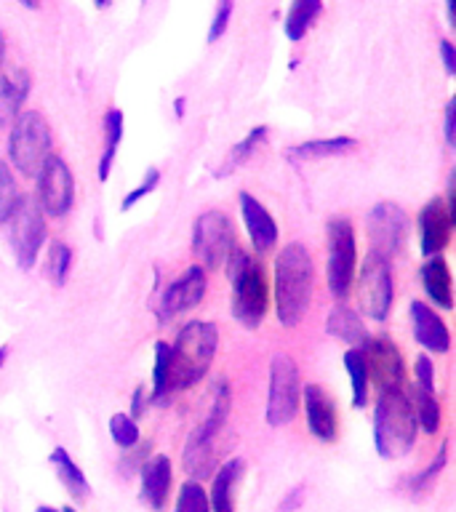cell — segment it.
<instances>
[{"mask_svg": "<svg viewBox=\"0 0 456 512\" xmlns=\"http://www.w3.org/2000/svg\"><path fill=\"white\" fill-rule=\"evenodd\" d=\"M219 350V328L208 320H190L168 344V390H190L206 379Z\"/></svg>", "mask_w": 456, "mask_h": 512, "instance_id": "6da1fadb", "label": "cell"}, {"mask_svg": "<svg viewBox=\"0 0 456 512\" xmlns=\"http://www.w3.org/2000/svg\"><path fill=\"white\" fill-rule=\"evenodd\" d=\"M315 264L302 243H288L275 259V315L280 326L294 328L310 307Z\"/></svg>", "mask_w": 456, "mask_h": 512, "instance_id": "7a4b0ae2", "label": "cell"}, {"mask_svg": "<svg viewBox=\"0 0 456 512\" xmlns=\"http://www.w3.org/2000/svg\"><path fill=\"white\" fill-rule=\"evenodd\" d=\"M227 275L232 280V318L243 328L262 326L270 307V283L264 264L243 248H235L227 259Z\"/></svg>", "mask_w": 456, "mask_h": 512, "instance_id": "3957f363", "label": "cell"}, {"mask_svg": "<svg viewBox=\"0 0 456 512\" xmlns=\"http://www.w3.org/2000/svg\"><path fill=\"white\" fill-rule=\"evenodd\" d=\"M414 403L403 390H382L374 408V446L382 459H400L416 443Z\"/></svg>", "mask_w": 456, "mask_h": 512, "instance_id": "277c9868", "label": "cell"}, {"mask_svg": "<svg viewBox=\"0 0 456 512\" xmlns=\"http://www.w3.org/2000/svg\"><path fill=\"white\" fill-rule=\"evenodd\" d=\"M230 406V384H227V379H219L214 384V400H211V411H208L206 422L192 430V435L187 438V446H184V470L195 475V478H206L208 472L214 470L216 443H219L224 424L230 419Z\"/></svg>", "mask_w": 456, "mask_h": 512, "instance_id": "5b68a950", "label": "cell"}, {"mask_svg": "<svg viewBox=\"0 0 456 512\" xmlns=\"http://www.w3.org/2000/svg\"><path fill=\"white\" fill-rule=\"evenodd\" d=\"M54 139H51V126L38 110L22 112L19 118L11 123V134H8V158L14 168L22 176L32 179L38 176L40 166L46 163L51 155Z\"/></svg>", "mask_w": 456, "mask_h": 512, "instance_id": "8992f818", "label": "cell"}, {"mask_svg": "<svg viewBox=\"0 0 456 512\" xmlns=\"http://www.w3.org/2000/svg\"><path fill=\"white\" fill-rule=\"evenodd\" d=\"M238 248L235 224L224 211H206L192 224V254L206 272L222 270Z\"/></svg>", "mask_w": 456, "mask_h": 512, "instance_id": "52a82bcc", "label": "cell"}, {"mask_svg": "<svg viewBox=\"0 0 456 512\" xmlns=\"http://www.w3.org/2000/svg\"><path fill=\"white\" fill-rule=\"evenodd\" d=\"M328 256H326V278L331 294L342 302L350 296L352 280H355V267H358V243H355V230L347 216H336L326 227Z\"/></svg>", "mask_w": 456, "mask_h": 512, "instance_id": "ba28073f", "label": "cell"}, {"mask_svg": "<svg viewBox=\"0 0 456 512\" xmlns=\"http://www.w3.org/2000/svg\"><path fill=\"white\" fill-rule=\"evenodd\" d=\"M8 243L16 256L19 270H32L38 262L40 248L46 243V216L38 208V203H32L30 198H19L14 214L8 216Z\"/></svg>", "mask_w": 456, "mask_h": 512, "instance_id": "9c48e42d", "label": "cell"}, {"mask_svg": "<svg viewBox=\"0 0 456 512\" xmlns=\"http://www.w3.org/2000/svg\"><path fill=\"white\" fill-rule=\"evenodd\" d=\"M302 400V379L291 355L278 352L270 363V395H267V424L283 427L296 419Z\"/></svg>", "mask_w": 456, "mask_h": 512, "instance_id": "30bf717a", "label": "cell"}, {"mask_svg": "<svg viewBox=\"0 0 456 512\" xmlns=\"http://www.w3.org/2000/svg\"><path fill=\"white\" fill-rule=\"evenodd\" d=\"M395 299L390 259L376 251H368L358 272V302L363 315L371 320H387Z\"/></svg>", "mask_w": 456, "mask_h": 512, "instance_id": "8fae6325", "label": "cell"}, {"mask_svg": "<svg viewBox=\"0 0 456 512\" xmlns=\"http://www.w3.org/2000/svg\"><path fill=\"white\" fill-rule=\"evenodd\" d=\"M366 232L368 243H371V251L382 254L384 259L390 256L403 254L406 248L408 232H411V219L398 203L392 200H382L376 203L366 216Z\"/></svg>", "mask_w": 456, "mask_h": 512, "instance_id": "7c38bea8", "label": "cell"}, {"mask_svg": "<svg viewBox=\"0 0 456 512\" xmlns=\"http://www.w3.org/2000/svg\"><path fill=\"white\" fill-rule=\"evenodd\" d=\"M38 208L48 216H64L75 198V176L59 155H48L38 171Z\"/></svg>", "mask_w": 456, "mask_h": 512, "instance_id": "4fadbf2b", "label": "cell"}, {"mask_svg": "<svg viewBox=\"0 0 456 512\" xmlns=\"http://www.w3.org/2000/svg\"><path fill=\"white\" fill-rule=\"evenodd\" d=\"M360 352L366 358L368 379L382 390H403L406 384V363L390 336H366L360 344Z\"/></svg>", "mask_w": 456, "mask_h": 512, "instance_id": "5bb4252c", "label": "cell"}, {"mask_svg": "<svg viewBox=\"0 0 456 512\" xmlns=\"http://www.w3.org/2000/svg\"><path fill=\"white\" fill-rule=\"evenodd\" d=\"M206 270L200 267V264H192L184 270L182 278H176L171 286L163 291L158 302V320L160 323H168V320L179 318L184 312H190L192 307H198L203 302V296H206Z\"/></svg>", "mask_w": 456, "mask_h": 512, "instance_id": "9a60e30c", "label": "cell"}, {"mask_svg": "<svg viewBox=\"0 0 456 512\" xmlns=\"http://www.w3.org/2000/svg\"><path fill=\"white\" fill-rule=\"evenodd\" d=\"M454 219L448 214L446 200L432 198L427 206L419 211V248L422 256H440V251L448 246L451 230H454Z\"/></svg>", "mask_w": 456, "mask_h": 512, "instance_id": "2e32d148", "label": "cell"}, {"mask_svg": "<svg viewBox=\"0 0 456 512\" xmlns=\"http://www.w3.org/2000/svg\"><path fill=\"white\" fill-rule=\"evenodd\" d=\"M304 414H307V427L320 443H334L339 432V419H336L334 400L328 398L326 390L315 382H307L302 387Z\"/></svg>", "mask_w": 456, "mask_h": 512, "instance_id": "e0dca14e", "label": "cell"}, {"mask_svg": "<svg viewBox=\"0 0 456 512\" xmlns=\"http://www.w3.org/2000/svg\"><path fill=\"white\" fill-rule=\"evenodd\" d=\"M238 206L254 251L259 256L270 254L272 248H275V243H278V224H275L272 214L254 198V195H251V192H240Z\"/></svg>", "mask_w": 456, "mask_h": 512, "instance_id": "ac0fdd59", "label": "cell"}, {"mask_svg": "<svg viewBox=\"0 0 456 512\" xmlns=\"http://www.w3.org/2000/svg\"><path fill=\"white\" fill-rule=\"evenodd\" d=\"M408 312H411L414 339L422 344L424 350L435 352V355H443V352L451 350V331H448L446 320L440 318L430 304L422 302V299H414Z\"/></svg>", "mask_w": 456, "mask_h": 512, "instance_id": "d6986e66", "label": "cell"}, {"mask_svg": "<svg viewBox=\"0 0 456 512\" xmlns=\"http://www.w3.org/2000/svg\"><path fill=\"white\" fill-rule=\"evenodd\" d=\"M139 472H142V499L150 510L163 512L174 483V464L166 454H155L142 464Z\"/></svg>", "mask_w": 456, "mask_h": 512, "instance_id": "ffe728a7", "label": "cell"}, {"mask_svg": "<svg viewBox=\"0 0 456 512\" xmlns=\"http://www.w3.org/2000/svg\"><path fill=\"white\" fill-rule=\"evenodd\" d=\"M32 88L30 72L24 67H14L6 75H0V128H8L19 115L27 102Z\"/></svg>", "mask_w": 456, "mask_h": 512, "instance_id": "44dd1931", "label": "cell"}, {"mask_svg": "<svg viewBox=\"0 0 456 512\" xmlns=\"http://www.w3.org/2000/svg\"><path fill=\"white\" fill-rule=\"evenodd\" d=\"M422 286L424 294L440 310H454V278L448 270V262L443 256H430L422 264Z\"/></svg>", "mask_w": 456, "mask_h": 512, "instance_id": "7402d4cb", "label": "cell"}, {"mask_svg": "<svg viewBox=\"0 0 456 512\" xmlns=\"http://www.w3.org/2000/svg\"><path fill=\"white\" fill-rule=\"evenodd\" d=\"M243 470H246V462L238 456L219 467V472L214 475L211 494H208L211 512H235V486L243 478Z\"/></svg>", "mask_w": 456, "mask_h": 512, "instance_id": "603a6c76", "label": "cell"}, {"mask_svg": "<svg viewBox=\"0 0 456 512\" xmlns=\"http://www.w3.org/2000/svg\"><path fill=\"white\" fill-rule=\"evenodd\" d=\"M326 331L328 336H334V339L350 344V347H360L363 339L368 336L363 320L358 318V312L350 310V307H344V304H339V307H334V310L328 312Z\"/></svg>", "mask_w": 456, "mask_h": 512, "instance_id": "cb8c5ba5", "label": "cell"}, {"mask_svg": "<svg viewBox=\"0 0 456 512\" xmlns=\"http://www.w3.org/2000/svg\"><path fill=\"white\" fill-rule=\"evenodd\" d=\"M323 14V0H291V8H288L286 22H283V32L291 43H299V40L307 35L312 24L318 22V16Z\"/></svg>", "mask_w": 456, "mask_h": 512, "instance_id": "d4e9b609", "label": "cell"}, {"mask_svg": "<svg viewBox=\"0 0 456 512\" xmlns=\"http://www.w3.org/2000/svg\"><path fill=\"white\" fill-rule=\"evenodd\" d=\"M358 147L355 136H331V139H310L291 147V158L299 160H318V158H336V155H347Z\"/></svg>", "mask_w": 456, "mask_h": 512, "instance_id": "484cf974", "label": "cell"}, {"mask_svg": "<svg viewBox=\"0 0 456 512\" xmlns=\"http://www.w3.org/2000/svg\"><path fill=\"white\" fill-rule=\"evenodd\" d=\"M123 142V112L118 107H112L104 115V150L102 158H99V179L107 182L110 179L112 163H115V155H118V147Z\"/></svg>", "mask_w": 456, "mask_h": 512, "instance_id": "4316f807", "label": "cell"}, {"mask_svg": "<svg viewBox=\"0 0 456 512\" xmlns=\"http://www.w3.org/2000/svg\"><path fill=\"white\" fill-rule=\"evenodd\" d=\"M48 462L54 464L56 475H59V480L64 483V488H67V491H70L75 499H86V496H88V480H86V475H83V470H80L78 464L72 462V456L67 454V448L56 446L54 451H51V456H48Z\"/></svg>", "mask_w": 456, "mask_h": 512, "instance_id": "83f0119b", "label": "cell"}, {"mask_svg": "<svg viewBox=\"0 0 456 512\" xmlns=\"http://www.w3.org/2000/svg\"><path fill=\"white\" fill-rule=\"evenodd\" d=\"M344 368H347V374H350L352 406L366 408L368 406V390H371V379H368L366 358H363L360 347H350V350L344 352Z\"/></svg>", "mask_w": 456, "mask_h": 512, "instance_id": "f1b7e54d", "label": "cell"}, {"mask_svg": "<svg viewBox=\"0 0 456 512\" xmlns=\"http://www.w3.org/2000/svg\"><path fill=\"white\" fill-rule=\"evenodd\" d=\"M267 134H270V128H267V126H254V128H251L246 139L232 147L230 158H227L224 168H219V171H216V176L232 174L235 168L243 166V163H246V160L251 158V155H254V152L259 150V147H262L264 142H267Z\"/></svg>", "mask_w": 456, "mask_h": 512, "instance_id": "f546056e", "label": "cell"}, {"mask_svg": "<svg viewBox=\"0 0 456 512\" xmlns=\"http://www.w3.org/2000/svg\"><path fill=\"white\" fill-rule=\"evenodd\" d=\"M414 414H416V424L422 427L427 435H435L440 430V400L435 392L419 390L416 387L414 392Z\"/></svg>", "mask_w": 456, "mask_h": 512, "instance_id": "4dcf8cb0", "label": "cell"}, {"mask_svg": "<svg viewBox=\"0 0 456 512\" xmlns=\"http://www.w3.org/2000/svg\"><path fill=\"white\" fill-rule=\"evenodd\" d=\"M72 267V248L64 243V240H51L48 246V259H46V278L54 283V286H64L67 283V275H70Z\"/></svg>", "mask_w": 456, "mask_h": 512, "instance_id": "1f68e13d", "label": "cell"}, {"mask_svg": "<svg viewBox=\"0 0 456 512\" xmlns=\"http://www.w3.org/2000/svg\"><path fill=\"white\" fill-rule=\"evenodd\" d=\"M174 512H211L206 488L200 486L198 480H187V483L179 488Z\"/></svg>", "mask_w": 456, "mask_h": 512, "instance_id": "d6a6232c", "label": "cell"}, {"mask_svg": "<svg viewBox=\"0 0 456 512\" xmlns=\"http://www.w3.org/2000/svg\"><path fill=\"white\" fill-rule=\"evenodd\" d=\"M19 198H22V190H19L14 174L8 171V163L0 160V224H6L8 216L14 214Z\"/></svg>", "mask_w": 456, "mask_h": 512, "instance_id": "836d02e7", "label": "cell"}, {"mask_svg": "<svg viewBox=\"0 0 456 512\" xmlns=\"http://www.w3.org/2000/svg\"><path fill=\"white\" fill-rule=\"evenodd\" d=\"M168 395V342H155V366H152L150 403L166 400Z\"/></svg>", "mask_w": 456, "mask_h": 512, "instance_id": "e575fe53", "label": "cell"}, {"mask_svg": "<svg viewBox=\"0 0 456 512\" xmlns=\"http://www.w3.org/2000/svg\"><path fill=\"white\" fill-rule=\"evenodd\" d=\"M110 435L120 448L136 446V443H139V427H136V419H131L128 414H115L110 419Z\"/></svg>", "mask_w": 456, "mask_h": 512, "instance_id": "d590c367", "label": "cell"}, {"mask_svg": "<svg viewBox=\"0 0 456 512\" xmlns=\"http://www.w3.org/2000/svg\"><path fill=\"white\" fill-rule=\"evenodd\" d=\"M158 184H160V171L158 168H147L144 171V179L139 187H134V190L128 192L126 198H123V203H120V211H131V208L139 203V200H144L150 192L158 190Z\"/></svg>", "mask_w": 456, "mask_h": 512, "instance_id": "8d00e7d4", "label": "cell"}, {"mask_svg": "<svg viewBox=\"0 0 456 512\" xmlns=\"http://www.w3.org/2000/svg\"><path fill=\"white\" fill-rule=\"evenodd\" d=\"M414 374H416V387H419V390L435 392V363L430 360V355H419V358H416Z\"/></svg>", "mask_w": 456, "mask_h": 512, "instance_id": "74e56055", "label": "cell"}, {"mask_svg": "<svg viewBox=\"0 0 456 512\" xmlns=\"http://www.w3.org/2000/svg\"><path fill=\"white\" fill-rule=\"evenodd\" d=\"M446 462H448V443H443V446L438 448V456H435V459H432V462H430V467H427V470H424L422 475H416V478L411 480V486H414L416 491L427 486V483H430V480L435 478V475H440V472H443Z\"/></svg>", "mask_w": 456, "mask_h": 512, "instance_id": "f35d334b", "label": "cell"}, {"mask_svg": "<svg viewBox=\"0 0 456 512\" xmlns=\"http://www.w3.org/2000/svg\"><path fill=\"white\" fill-rule=\"evenodd\" d=\"M230 16H232V0H219L214 22H211V30H208V40H211V43L222 38L224 30H227V24H230Z\"/></svg>", "mask_w": 456, "mask_h": 512, "instance_id": "ab89813d", "label": "cell"}, {"mask_svg": "<svg viewBox=\"0 0 456 512\" xmlns=\"http://www.w3.org/2000/svg\"><path fill=\"white\" fill-rule=\"evenodd\" d=\"M440 56H443V67L448 75H456V51L451 40H440Z\"/></svg>", "mask_w": 456, "mask_h": 512, "instance_id": "60d3db41", "label": "cell"}, {"mask_svg": "<svg viewBox=\"0 0 456 512\" xmlns=\"http://www.w3.org/2000/svg\"><path fill=\"white\" fill-rule=\"evenodd\" d=\"M454 112H456V102L446 104V120H443V136H446L448 147H454Z\"/></svg>", "mask_w": 456, "mask_h": 512, "instance_id": "b9f144b4", "label": "cell"}, {"mask_svg": "<svg viewBox=\"0 0 456 512\" xmlns=\"http://www.w3.org/2000/svg\"><path fill=\"white\" fill-rule=\"evenodd\" d=\"M142 411H144V390L142 387H136L134 398H131V419L142 414Z\"/></svg>", "mask_w": 456, "mask_h": 512, "instance_id": "7bdbcfd3", "label": "cell"}, {"mask_svg": "<svg viewBox=\"0 0 456 512\" xmlns=\"http://www.w3.org/2000/svg\"><path fill=\"white\" fill-rule=\"evenodd\" d=\"M299 496H302V488H294L291 491V496H288L286 502L280 504V512H291L296 507V502H299Z\"/></svg>", "mask_w": 456, "mask_h": 512, "instance_id": "ee69618b", "label": "cell"}, {"mask_svg": "<svg viewBox=\"0 0 456 512\" xmlns=\"http://www.w3.org/2000/svg\"><path fill=\"white\" fill-rule=\"evenodd\" d=\"M454 3H456V0H446V14H448V24H451V27H454V24H456V19H454Z\"/></svg>", "mask_w": 456, "mask_h": 512, "instance_id": "f6af8a7d", "label": "cell"}, {"mask_svg": "<svg viewBox=\"0 0 456 512\" xmlns=\"http://www.w3.org/2000/svg\"><path fill=\"white\" fill-rule=\"evenodd\" d=\"M3 59H6V35L0 32V67H3Z\"/></svg>", "mask_w": 456, "mask_h": 512, "instance_id": "bcb514c9", "label": "cell"}, {"mask_svg": "<svg viewBox=\"0 0 456 512\" xmlns=\"http://www.w3.org/2000/svg\"><path fill=\"white\" fill-rule=\"evenodd\" d=\"M19 3H22L24 8H32V11H35V8H40V0H19Z\"/></svg>", "mask_w": 456, "mask_h": 512, "instance_id": "7dc6e473", "label": "cell"}, {"mask_svg": "<svg viewBox=\"0 0 456 512\" xmlns=\"http://www.w3.org/2000/svg\"><path fill=\"white\" fill-rule=\"evenodd\" d=\"M6 358H8V347H0V368H3Z\"/></svg>", "mask_w": 456, "mask_h": 512, "instance_id": "c3c4849f", "label": "cell"}, {"mask_svg": "<svg viewBox=\"0 0 456 512\" xmlns=\"http://www.w3.org/2000/svg\"><path fill=\"white\" fill-rule=\"evenodd\" d=\"M94 3H96V6H99V8H107V6H110V3H112V0H94Z\"/></svg>", "mask_w": 456, "mask_h": 512, "instance_id": "681fc988", "label": "cell"}, {"mask_svg": "<svg viewBox=\"0 0 456 512\" xmlns=\"http://www.w3.org/2000/svg\"><path fill=\"white\" fill-rule=\"evenodd\" d=\"M35 512H62V510H54V507H38Z\"/></svg>", "mask_w": 456, "mask_h": 512, "instance_id": "f907efd6", "label": "cell"}, {"mask_svg": "<svg viewBox=\"0 0 456 512\" xmlns=\"http://www.w3.org/2000/svg\"><path fill=\"white\" fill-rule=\"evenodd\" d=\"M62 512H78V510H75V507H70V504H67V507H62Z\"/></svg>", "mask_w": 456, "mask_h": 512, "instance_id": "816d5d0a", "label": "cell"}]
</instances>
